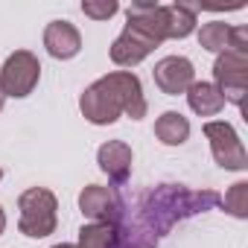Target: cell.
I'll use <instances>...</instances> for the list:
<instances>
[{
  "label": "cell",
  "mask_w": 248,
  "mask_h": 248,
  "mask_svg": "<svg viewBox=\"0 0 248 248\" xmlns=\"http://www.w3.org/2000/svg\"><path fill=\"white\" fill-rule=\"evenodd\" d=\"M222 199L213 190L193 193L187 187L164 184L152 193H146L135 204V216L129 222L117 225L120 248H158L161 236L181 219L216 207Z\"/></svg>",
  "instance_id": "obj_1"
},
{
  "label": "cell",
  "mask_w": 248,
  "mask_h": 248,
  "mask_svg": "<svg viewBox=\"0 0 248 248\" xmlns=\"http://www.w3.org/2000/svg\"><path fill=\"white\" fill-rule=\"evenodd\" d=\"M79 108L91 123H96V126L114 123L120 114H129L132 120H140L146 114V99H143V91H140V79L129 70L108 73L82 93Z\"/></svg>",
  "instance_id": "obj_2"
},
{
  "label": "cell",
  "mask_w": 248,
  "mask_h": 248,
  "mask_svg": "<svg viewBox=\"0 0 248 248\" xmlns=\"http://www.w3.org/2000/svg\"><path fill=\"white\" fill-rule=\"evenodd\" d=\"M167 38H172V12H170V6L132 3L129 6V24L123 30V35L114 41L111 59L120 67H135Z\"/></svg>",
  "instance_id": "obj_3"
},
{
  "label": "cell",
  "mask_w": 248,
  "mask_h": 248,
  "mask_svg": "<svg viewBox=\"0 0 248 248\" xmlns=\"http://www.w3.org/2000/svg\"><path fill=\"white\" fill-rule=\"evenodd\" d=\"M18 207H21V222H18L21 233L41 239L56 231V196L50 190H44V187L27 190L21 196Z\"/></svg>",
  "instance_id": "obj_4"
},
{
  "label": "cell",
  "mask_w": 248,
  "mask_h": 248,
  "mask_svg": "<svg viewBox=\"0 0 248 248\" xmlns=\"http://www.w3.org/2000/svg\"><path fill=\"white\" fill-rule=\"evenodd\" d=\"M213 76H216V88L225 96V102H233L242 108V96L248 88V50H225L219 53L216 64H213Z\"/></svg>",
  "instance_id": "obj_5"
},
{
  "label": "cell",
  "mask_w": 248,
  "mask_h": 248,
  "mask_svg": "<svg viewBox=\"0 0 248 248\" xmlns=\"http://www.w3.org/2000/svg\"><path fill=\"white\" fill-rule=\"evenodd\" d=\"M41 76V64L32 53L18 50L6 59L3 70H0V88H3V96H27L32 93V88L38 85Z\"/></svg>",
  "instance_id": "obj_6"
},
{
  "label": "cell",
  "mask_w": 248,
  "mask_h": 248,
  "mask_svg": "<svg viewBox=\"0 0 248 248\" xmlns=\"http://www.w3.org/2000/svg\"><path fill=\"white\" fill-rule=\"evenodd\" d=\"M204 135L210 140V149H213V158L219 167H225V170H245L248 167L245 149H242L231 123H207Z\"/></svg>",
  "instance_id": "obj_7"
},
{
  "label": "cell",
  "mask_w": 248,
  "mask_h": 248,
  "mask_svg": "<svg viewBox=\"0 0 248 248\" xmlns=\"http://www.w3.org/2000/svg\"><path fill=\"white\" fill-rule=\"evenodd\" d=\"M79 207L93 222L114 225V228L123 222V202H120L114 187H96V184L85 187L82 196H79Z\"/></svg>",
  "instance_id": "obj_8"
},
{
  "label": "cell",
  "mask_w": 248,
  "mask_h": 248,
  "mask_svg": "<svg viewBox=\"0 0 248 248\" xmlns=\"http://www.w3.org/2000/svg\"><path fill=\"white\" fill-rule=\"evenodd\" d=\"M152 76H155V85L167 96H178L193 85V64L184 56H167L155 64Z\"/></svg>",
  "instance_id": "obj_9"
},
{
  "label": "cell",
  "mask_w": 248,
  "mask_h": 248,
  "mask_svg": "<svg viewBox=\"0 0 248 248\" xmlns=\"http://www.w3.org/2000/svg\"><path fill=\"white\" fill-rule=\"evenodd\" d=\"M44 47L53 59H73L82 47V35L70 21H53L44 30Z\"/></svg>",
  "instance_id": "obj_10"
},
{
  "label": "cell",
  "mask_w": 248,
  "mask_h": 248,
  "mask_svg": "<svg viewBox=\"0 0 248 248\" xmlns=\"http://www.w3.org/2000/svg\"><path fill=\"white\" fill-rule=\"evenodd\" d=\"M99 170L114 181V184H123L132 172V149L123 143V140H108L105 146H99Z\"/></svg>",
  "instance_id": "obj_11"
},
{
  "label": "cell",
  "mask_w": 248,
  "mask_h": 248,
  "mask_svg": "<svg viewBox=\"0 0 248 248\" xmlns=\"http://www.w3.org/2000/svg\"><path fill=\"white\" fill-rule=\"evenodd\" d=\"M187 102L202 117H213L225 108V96L219 93V88L213 82H193L187 88Z\"/></svg>",
  "instance_id": "obj_12"
},
{
  "label": "cell",
  "mask_w": 248,
  "mask_h": 248,
  "mask_svg": "<svg viewBox=\"0 0 248 248\" xmlns=\"http://www.w3.org/2000/svg\"><path fill=\"white\" fill-rule=\"evenodd\" d=\"M155 135H158V140L167 143V146H181V143L190 138V123H187V117H181L178 111H167V114H161L158 123H155Z\"/></svg>",
  "instance_id": "obj_13"
},
{
  "label": "cell",
  "mask_w": 248,
  "mask_h": 248,
  "mask_svg": "<svg viewBox=\"0 0 248 248\" xmlns=\"http://www.w3.org/2000/svg\"><path fill=\"white\" fill-rule=\"evenodd\" d=\"M76 248H120L117 228L114 225H102V222L85 225L79 231V245Z\"/></svg>",
  "instance_id": "obj_14"
},
{
  "label": "cell",
  "mask_w": 248,
  "mask_h": 248,
  "mask_svg": "<svg viewBox=\"0 0 248 248\" xmlns=\"http://www.w3.org/2000/svg\"><path fill=\"white\" fill-rule=\"evenodd\" d=\"M231 41H233V27H228V24H222V21H210V24H204L202 32H199V44H202L204 50H210V53H225V50H231Z\"/></svg>",
  "instance_id": "obj_15"
},
{
  "label": "cell",
  "mask_w": 248,
  "mask_h": 248,
  "mask_svg": "<svg viewBox=\"0 0 248 248\" xmlns=\"http://www.w3.org/2000/svg\"><path fill=\"white\" fill-rule=\"evenodd\" d=\"M219 204H222L228 213L245 219V216H248V181H236V184L225 193V199H222Z\"/></svg>",
  "instance_id": "obj_16"
},
{
  "label": "cell",
  "mask_w": 248,
  "mask_h": 248,
  "mask_svg": "<svg viewBox=\"0 0 248 248\" xmlns=\"http://www.w3.org/2000/svg\"><path fill=\"white\" fill-rule=\"evenodd\" d=\"M82 12L93 21H108L114 12H117V3L114 0H102V3H93V0H85L82 3Z\"/></svg>",
  "instance_id": "obj_17"
},
{
  "label": "cell",
  "mask_w": 248,
  "mask_h": 248,
  "mask_svg": "<svg viewBox=\"0 0 248 248\" xmlns=\"http://www.w3.org/2000/svg\"><path fill=\"white\" fill-rule=\"evenodd\" d=\"M3 228H6V216H3V210H0V233H3Z\"/></svg>",
  "instance_id": "obj_18"
},
{
  "label": "cell",
  "mask_w": 248,
  "mask_h": 248,
  "mask_svg": "<svg viewBox=\"0 0 248 248\" xmlns=\"http://www.w3.org/2000/svg\"><path fill=\"white\" fill-rule=\"evenodd\" d=\"M3 99H6V96H3V88H0V108H3Z\"/></svg>",
  "instance_id": "obj_19"
},
{
  "label": "cell",
  "mask_w": 248,
  "mask_h": 248,
  "mask_svg": "<svg viewBox=\"0 0 248 248\" xmlns=\"http://www.w3.org/2000/svg\"><path fill=\"white\" fill-rule=\"evenodd\" d=\"M53 248H76V245H53Z\"/></svg>",
  "instance_id": "obj_20"
},
{
  "label": "cell",
  "mask_w": 248,
  "mask_h": 248,
  "mask_svg": "<svg viewBox=\"0 0 248 248\" xmlns=\"http://www.w3.org/2000/svg\"><path fill=\"white\" fill-rule=\"evenodd\" d=\"M0 178H3V172H0Z\"/></svg>",
  "instance_id": "obj_21"
}]
</instances>
